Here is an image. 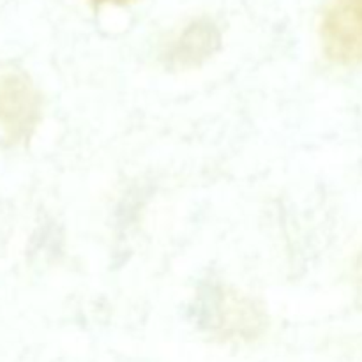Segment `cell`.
Instances as JSON below:
<instances>
[{
  "label": "cell",
  "instance_id": "3957f363",
  "mask_svg": "<svg viewBox=\"0 0 362 362\" xmlns=\"http://www.w3.org/2000/svg\"><path fill=\"white\" fill-rule=\"evenodd\" d=\"M219 48V32L209 21H194L168 52L170 64L179 67L198 66Z\"/></svg>",
  "mask_w": 362,
  "mask_h": 362
},
{
  "label": "cell",
  "instance_id": "277c9868",
  "mask_svg": "<svg viewBox=\"0 0 362 362\" xmlns=\"http://www.w3.org/2000/svg\"><path fill=\"white\" fill-rule=\"evenodd\" d=\"M98 6H105V4H112V6H126V4L133 2V0H92Z\"/></svg>",
  "mask_w": 362,
  "mask_h": 362
},
{
  "label": "cell",
  "instance_id": "6da1fadb",
  "mask_svg": "<svg viewBox=\"0 0 362 362\" xmlns=\"http://www.w3.org/2000/svg\"><path fill=\"white\" fill-rule=\"evenodd\" d=\"M41 119V95L21 71L0 73V131L9 144H21Z\"/></svg>",
  "mask_w": 362,
  "mask_h": 362
},
{
  "label": "cell",
  "instance_id": "7a4b0ae2",
  "mask_svg": "<svg viewBox=\"0 0 362 362\" xmlns=\"http://www.w3.org/2000/svg\"><path fill=\"white\" fill-rule=\"evenodd\" d=\"M324 52L336 64L362 62V0H332L320 25Z\"/></svg>",
  "mask_w": 362,
  "mask_h": 362
}]
</instances>
